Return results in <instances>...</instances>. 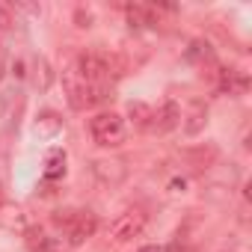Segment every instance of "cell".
I'll use <instances>...</instances> for the list:
<instances>
[{
    "instance_id": "4",
    "label": "cell",
    "mask_w": 252,
    "mask_h": 252,
    "mask_svg": "<svg viewBox=\"0 0 252 252\" xmlns=\"http://www.w3.org/2000/svg\"><path fill=\"white\" fill-rule=\"evenodd\" d=\"M143 228H146V214L134 208V211H125V214H119V217L110 222V237H113L116 243H125V240L137 237Z\"/></svg>"
},
{
    "instance_id": "7",
    "label": "cell",
    "mask_w": 252,
    "mask_h": 252,
    "mask_svg": "<svg viewBox=\"0 0 252 252\" xmlns=\"http://www.w3.org/2000/svg\"><path fill=\"white\" fill-rule=\"evenodd\" d=\"M63 175H65V152H63V149H54V152L48 155V160H45V178L57 181V178H63Z\"/></svg>"
},
{
    "instance_id": "8",
    "label": "cell",
    "mask_w": 252,
    "mask_h": 252,
    "mask_svg": "<svg viewBox=\"0 0 252 252\" xmlns=\"http://www.w3.org/2000/svg\"><path fill=\"white\" fill-rule=\"evenodd\" d=\"M125 12H128V21H131V27L152 24V9H149V6H140V3H134V6H128V9H125Z\"/></svg>"
},
{
    "instance_id": "9",
    "label": "cell",
    "mask_w": 252,
    "mask_h": 252,
    "mask_svg": "<svg viewBox=\"0 0 252 252\" xmlns=\"http://www.w3.org/2000/svg\"><path fill=\"white\" fill-rule=\"evenodd\" d=\"M131 119L140 125V128H149V122H152V107H146V104H131Z\"/></svg>"
},
{
    "instance_id": "2",
    "label": "cell",
    "mask_w": 252,
    "mask_h": 252,
    "mask_svg": "<svg viewBox=\"0 0 252 252\" xmlns=\"http://www.w3.org/2000/svg\"><path fill=\"white\" fill-rule=\"evenodd\" d=\"M65 89H68V104L74 110H86V107H95L107 98V86L101 83H86L80 80L71 68L65 71Z\"/></svg>"
},
{
    "instance_id": "5",
    "label": "cell",
    "mask_w": 252,
    "mask_h": 252,
    "mask_svg": "<svg viewBox=\"0 0 252 252\" xmlns=\"http://www.w3.org/2000/svg\"><path fill=\"white\" fill-rule=\"evenodd\" d=\"M181 122V110L169 101V104H163V107H158V110H152V122H149V131H158V134H166V131H172L175 125Z\"/></svg>"
},
{
    "instance_id": "1",
    "label": "cell",
    "mask_w": 252,
    "mask_h": 252,
    "mask_svg": "<svg viewBox=\"0 0 252 252\" xmlns=\"http://www.w3.org/2000/svg\"><path fill=\"white\" fill-rule=\"evenodd\" d=\"M71 71H74L80 80H86V83H101V86H107V80L119 74V60H116L113 54H104V51H83V54L74 57Z\"/></svg>"
},
{
    "instance_id": "6",
    "label": "cell",
    "mask_w": 252,
    "mask_h": 252,
    "mask_svg": "<svg viewBox=\"0 0 252 252\" xmlns=\"http://www.w3.org/2000/svg\"><path fill=\"white\" fill-rule=\"evenodd\" d=\"M95 228H98L95 214H77V217L71 220V225H68V243H71V246H80L86 237L95 234Z\"/></svg>"
},
{
    "instance_id": "10",
    "label": "cell",
    "mask_w": 252,
    "mask_h": 252,
    "mask_svg": "<svg viewBox=\"0 0 252 252\" xmlns=\"http://www.w3.org/2000/svg\"><path fill=\"white\" fill-rule=\"evenodd\" d=\"M140 252H169V246H160V243H149V246H143Z\"/></svg>"
},
{
    "instance_id": "3",
    "label": "cell",
    "mask_w": 252,
    "mask_h": 252,
    "mask_svg": "<svg viewBox=\"0 0 252 252\" xmlns=\"http://www.w3.org/2000/svg\"><path fill=\"white\" fill-rule=\"evenodd\" d=\"M89 134L98 146H119L125 140V122L116 113H98L89 122Z\"/></svg>"
},
{
    "instance_id": "11",
    "label": "cell",
    "mask_w": 252,
    "mask_h": 252,
    "mask_svg": "<svg viewBox=\"0 0 252 252\" xmlns=\"http://www.w3.org/2000/svg\"><path fill=\"white\" fill-rule=\"evenodd\" d=\"M0 77H3V51H0Z\"/></svg>"
}]
</instances>
